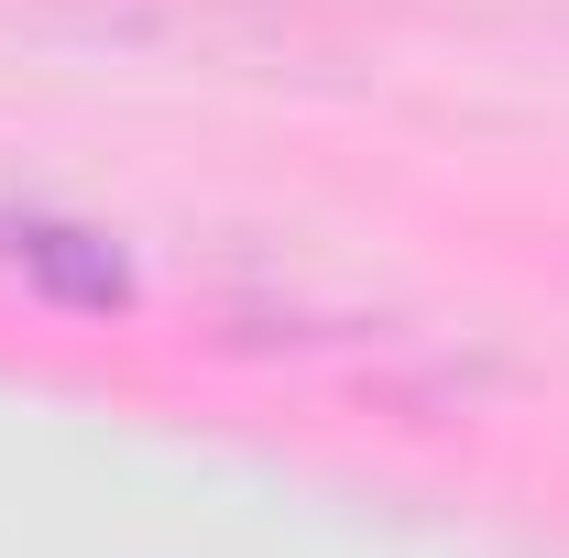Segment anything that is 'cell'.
<instances>
[{
	"label": "cell",
	"mask_w": 569,
	"mask_h": 558,
	"mask_svg": "<svg viewBox=\"0 0 569 558\" xmlns=\"http://www.w3.org/2000/svg\"><path fill=\"white\" fill-rule=\"evenodd\" d=\"M0 252L44 285L56 307H88V318L132 307V275H121V252H110L99 230H67V219H0Z\"/></svg>",
	"instance_id": "obj_1"
}]
</instances>
